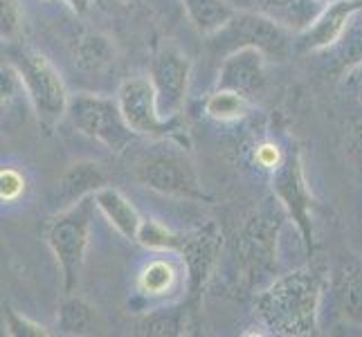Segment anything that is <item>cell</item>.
<instances>
[{"label": "cell", "instance_id": "cell-1", "mask_svg": "<svg viewBox=\"0 0 362 337\" xmlns=\"http://www.w3.org/2000/svg\"><path fill=\"white\" fill-rule=\"evenodd\" d=\"M322 285L313 272H293L261 295L257 310L277 335H310L315 331Z\"/></svg>", "mask_w": 362, "mask_h": 337}, {"label": "cell", "instance_id": "cell-2", "mask_svg": "<svg viewBox=\"0 0 362 337\" xmlns=\"http://www.w3.org/2000/svg\"><path fill=\"white\" fill-rule=\"evenodd\" d=\"M7 61L21 74L25 95L39 117L41 126L52 131L61 117L68 112L70 97L66 93V83L59 70L49 61L30 45H9Z\"/></svg>", "mask_w": 362, "mask_h": 337}, {"label": "cell", "instance_id": "cell-3", "mask_svg": "<svg viewBox=\"0 0 362 337\" xmlns=\"http://www.w3.org/2000/svg\"><path fill=\"white\" fill-rule=\"evenodd\" d=\"M95 207V196L83 198L77 205L61 209L47 230V245L54 252L61 272H64L66 295H74V290L79 288Z\"/></svg>", "mask_w": 362, "mask_h": 337}, {"label": "cell", "instance_id": "cell-4", "mask_svg": "<svg viewBox=\"0 0 362 337\" xmlns=\"http://www.w3.org/2000/svg\"><path fill=\"white\" fill-rule=\"evenodd\" d=\"M211 52L226 59L234 49L257 47L270 61H286L291 54V36L272 18L261 11H236L234 18L223 30L209 36Z\"/></svg>", "mask_w": 362, "mask_h": 337}, {"label": "cell", "instance_id": "cell-5", "mask_svg": "<svg viewBox=\"0 0 362 337\" xmlns=\"http://www.w3.org/2000/svg\"><path fill=\"white\" fill-rule=\"evenodd\" d=\"M68 115L83 135L93 137V140L104 144L113 153L127 151L137 137V133L129 126L127 117H124L117 99L88 93L74 95L70 97Z\"/></svg>", "mask_w": 362, "mask_h": 337}, {"label": "cell", "instance_id": "cell-6", "mask_svg": "<svg viewBox=\"0 0 362 337\" xmlns=\"http://www.w3.org/2000/svg\"><path fill=\"white\" fill-rule=\"evenodd\" d=\"M117 102L129 126L137 133V137L160 140V137H167L178 129V115L165 117L160 112L151 77L127 79L117 90Z\"/></svg>", "mask_w": 362, "mask_h": 337}, {"label": "cell", "instance_id": "cell-7", "mask_svg": "<svg viewBox=\"0 0 362 337\" xmlns=\"http://www.w3.org/2000/svg\"><path fill=\"white\" fill-rule=\"evenodd\" d=\"M192 61L180 47L165 45L158 49L151 64V81L158 95V106L165 117H176L189 88Z\"/></svg>", "mask_w": 362, "mask_h": 337}, {"label": "cell", "instance_id": "cell-8", "mask_svg": "<svg viewBox=\"0 0 362 337\" xmlns=\"http://www.w3.org/2000/svg\"><path fill=\"white\" fill-rule=\"evenodd\" d=\"M144 187L167 196L203 198V187L192 167V162L180 153H162L146 160L137 171Z\"/></svg>", "mask_w": 362, "mask_h": 337}, {"label": "cell", "instance_id": "cell-9", "mask_svg": "<svg viewBox=\"0 0 362 337\" xmlns=\"http://www.w3.org/2000/svg\"><path fill=\"white\" fill-rule=\"evenodd\" d=\"M266 54L257 47H241L230 52L221 64L216 88L234 90L241 95H255L266 81L264 74Z\"/></svg>", "mask_w": 362, "mask_h": 337}, {"label": "cell", "instance_id": "cell-10", "mask_svg": "<svg viewBox=\"0 0 362 337\" xmlns=\"http://www.w3.org/2000/svg\"><path fill=\"white\" fill-rule=\"evenodd\" d=\"M274 194H277L279 201L291 209V214L295 216L297 225L304 232V241L310 245V225L306 218V209H308V191H306V182L302 176V167H299L297 155L284 158L281 165L274 169Z\"/></svg>", "mask_w": 362, "mask_h": 337}, {"label": "cell", "instance_id": "cell-11", "mask_svg": "<svg viewBox=\"0 0 362 337\" xmlns=\"http://www.w3.org/2000/svg\"><path fill=\"white\" fill-rule=\"evenodd\" d=\"M104 182H106L104 173L97 162H88V160L74 162V165H70L64 171V176H61L57 184L54 203L59 209H68L83 201V198L95 196V191L102 189Z\"/></svg>", "mask_w": 362, "mask_h": 337}, {"label": "cell", "instance_id": "cell-12", "mask_svg": "<svg viewBox=\"0 0 362 337\" xmlns=\"http://www.w3.org/2000/svg\"><path fill=\"white\" fill-rule=\"evenodd\" d=\"M257 11L272 18L284 30L304 34L327 9L322 0H255Z\"/></svg>", "mask_w": 362, "mask_h": 337}, {"label": "cell", "instance_id": "cell-13", "mask_svg": "<svg viewBox=\"0 0 362 337\" xmlns=\"http://www.w3.org/2000/svg\"><path fill=\"white\" fill-rule=\"evenodd\" d=\"M362 9V0H340L322 11V16L315 20L313 28H308L304 34H299V47L302 49H322L335 45L344 30L349 16L354 11Z\"/></svg>", "mask_w": 362, "mask_h": 337}, {"label": "cell", "instance_id": "cell-14", "mask_svg": "<svg viewBox=\"0 0 362 337\" xmlns=\"http://www.w3.org/2000/svg\"><path fill=\"white\" fill-rule=\"evenodd\" d=\"M97 209L106 216V220L129 241H137V234L142 227V216L137 214V209L124 198L113 187H102L95 191Z\"/></svg>", "mask_w": 362, "mask_h": 337}, {"label": "cell", "instance_id": "cell-15", "mask_svg": "<svg viewBox=\"0 0 362 337\" xmlns=\"http://www.w3.org/2000/svg\"><path fill=\"white\" fill-rule=\"evenodd\" d=\"M182 3L194 28L205 36L223 30L236 14V7L230 0H182Z\"/></svg>", "mask_w": 362, "mask_h": 337}, {"label": "cell", "instance_id": "cell-16", "mask_svg": "<svg viewBox=\"0 0 362 337\" xmlns=\"http://www.w3.org/2000/svg\"><path fill=\"white\" fill-rule=\"evenodd\" d=\"M74 61L86 72H99L115 61V47L102 34H83L74 43Z\"/></svg>", "mask_w": 362, "mask_h": 337}, {"label": "cell", "instance_id": "cell-17", "mask_svg": "<svg viewBox=\"0 0 362 337\" xmlns=\"http://www.w3.org/2000/svg\"><path fill=\"white\" fill-rule=\"evenodd\" d=\"M178 283V268L169 259H156L146 264L137 277V288L146 297H162L171 292Z\"/></svg>", "mask_w": 362, "mask_h": 337}, {"label": "cell", "instance_id": "cell-18", "mask_svg": "<svg viewBox=\"0 0 362 337\" xmlns=\"http://www.w3.org/2000/svg\"><path fill=\"white\" fill-rule=\"evenodd\" d=\"M338 299L342 315L349 321L362 324V266L351 264L342 270L338 281Z\"/></svg>", "mask_w": 362, "mask_h": 337}, {"label": "cell", "instance_id": "cell-19", "mask_svg": "<svg viewBox=\"0 0 362 337\" xmlns=\"http://www.w3.org/2000/svg\"><path fill=\"white\" fill-rule=\"evenodd\" d=\"M97 326V313L90 304H86L83 299L68 295L59 310V329L61 333L68 335H86L93 333Z\"/></svg>", "mask_w": 362, "mask_h": 337}, {"label": "cell", "instance_id": "cell-20", "mask_svg": "<svg viewBox=\"0 0 362 337\" xmlns=\"http://www.w3.org/2000/svg\"><path fill=\"white\" fill-rule=\"evenodd\" d=\"M335 45H338V57L346 70L362 64V9L354 11V14L349 16Z\"/></svg>", "mask_w": 362, "mask_h": 337}, {"label": "cell", "instance_id": "cell-21", "mask_svg": "<svg viewBox=\"0 0 362 337\" xmlns=\"http://www.w3.org/2000/svg\"><path fill=\"white\" fill-rule=\"evenodd\" d=\"M205 112L211 119H218V122H234L243 117L247 112V97L241 93H234V90H223L216 88L207 97L205 102Z\"/></svg>", "mask_w": 362, "mask_h": 337}, {"label": "cell", "instance_id": "cell-22", "mask_svg": "<svg viewBox=\"0 0 362 337\" xmlns=\"http://www.w3.org/2000/svg\"><path fill=\"white\" fill-rule=\"evenodd\" d=\"M182 241L185 234H176L162 227L156 220H142L140 234H137V243H142L148 249H171V252H178Z\"/></svg>", "mask_w": 362, "mask_h": 337}, {"label": "cell", "instance_id": "cell-23", "mask_svg": "<svg viewBox=\"0 0 362 337\" xmlns=\"http://www.w3.org/2000/svg\"><path fill=\"white\" fill-rule=\"evenodd\" d=\"M182 329V315L176 310H162V313L148 315L140 321L137 333L140 335H178Z\"/></svg>", "mask_w": 362, "mask_h": 337}, {"label": "cell", "instance_id": "cell-24", "mask_svg": "<svg viewBox=\"0 0 362 337\" xmlns=\"http://www.w3.org/2000/svg\"><path fill=\"white\" fill-rule=\"evenodd\" d=\"M5 321H7V333L14 337H43L47 335V331L39 324L30 321L28 317L18 315L14 308L5 306Z\"/></svg>", "mask_w": 362, "mask_h": 337}, {"label": "cell", "instance_id": "cell-25", "mask_svg": "<svg viewBox=\"0 0 362 337\" xmlns=\"http://www.w3.org/2000/svg\"><path fill=\"white\" fill-rule=\"evenodd\" d=\"M25 191V178L16 169H3L0 173V198L3 203H14Z\"/></svg>", "mask_w": 362, "mask_h": 337}, {"label": "cell", "instance_id": "cell-26", "mask_svg": "<svg viewBox=\"0 0 362 337\" xmlns=\"http://www.w3.org/2000/svg\"><path fill=\"white\" fill-rule=\"evenodd\" d=\"M18 3L16 0H3V36L11 39L18 32Z\"/></svg>", "mask_w": 362, "mask_h": 337}, {"label": "cell", "instance_id": "cell-27", "mask_svg": "<svg viewBox=\"0 0 362 337\" xmlns=\"http://www.w3.org/2000/svg\"><path fill=\"white\" fill-rule=\"evenodd\" d=\"M349 153H351L356 165L362 167V119L356 122L349 131Z\"/></svg>", "mask_w": 362, "mask_h": 337}, {"label": "cell", "instance_id": "cell-28", "mask_svg": "<svg viewBox=\"0 0 362 337\" xmlns=\"http://www.w3.org/2000/svg\"><path fill=\"white\" fill-rule=\"evenodd\" d=\"M257 162L261 167H266V169H277L284 160H281V155L277 151V146L264 144V146H259V151H257Z\"/></svg>", "mask_w": 362, "mask_h": 337}, {"label": "cell", "instance_id": "cell-29", "mask_svg": "<svg viewBox=\"0 0 362 337\" xmlns=\"http://www.w3.org/2000/svg\"><path fill=\"white\" fill-rule=\"evenodd\" d=\"M66 3L77 11V14H86L88 11V7H90V0H66Z\"/></svg>", "mask_w": 362, "mask_h": 337}, {"label": "cell", "instance_id": "cell-30", "mask_svg": "<svg viewBox=\"0 0 362 337\" xmlns=\"http://www.w3.org/2000/svg\"><path fill=\"white\" fill-rule=\"evenodd\" d=\"M354 88L362 97V64L356 66V72H354Z\"/></svg>", "mask_w": 362, "mask_h": 337}, {"label": "cell", "instance_id": "cell-31", "mask_svg": "<svg viewBox=\"0 0 362 337\" xmlns=\"http://www.w3.org/2000/svg\"><path fill=\"white\" fill-rule=\"evenodd\" d=\"M234 7H241V9H250L255 7V0H230Z\"/></svg>", "mask_w": 362, "mask_h": 337}, {"label": "cell", "instance_id": "cell-32", "mask_svg": "<svg viewBox=\"0 0 362 337\" xmlns=\"http://www.w3.org/2000/svg\"><path fill=\"white\" fill-rule=\"evenodd\" d=\"M322 3H324V0H322Z\"/></svg>", "mask_w": 362, "mask_h": 337}]
</instances>
